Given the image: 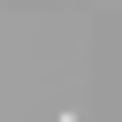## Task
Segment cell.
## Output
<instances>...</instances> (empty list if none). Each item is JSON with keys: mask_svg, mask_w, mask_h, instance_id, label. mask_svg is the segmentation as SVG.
<instances>
[{"mask_svg": "<svg viewBox=\"0 0 122 122\" xmlns=\"http://www.w3.org/2000/svg\"><path fill=\"white\" fill-rule=\"evenodd\" d=\"M61 122H84V114H61Z\"/></svg>", "mask_w": 122, "mask_h": 122, "instance_id": "1", "label": "cell"}]
</instances>
